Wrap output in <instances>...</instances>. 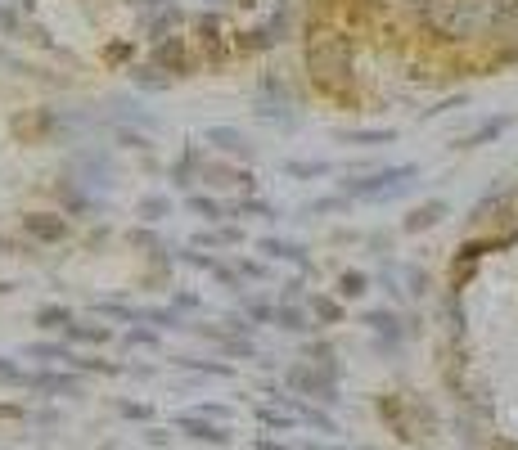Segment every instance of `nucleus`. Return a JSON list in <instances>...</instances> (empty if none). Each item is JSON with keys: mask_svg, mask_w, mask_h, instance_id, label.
I'll return each mask as SVG.
<instances>
[{"mask_svg": "<svg viewBox=\"0 0 518 450\" xmlns=\"http://www.w3.org/2000/svg\"><path fill=\"white\" fill-rule=\"evenodd\" d=\"M37 320H41V324H64V320H68V311H64V306H46V311L37 315Z\"/></svg>", "mask_w": 518, "mask_h": 450, "instance_id": "2", "label": "nucleus"}, {"mask_svg": "<svg viewBox=\"0 0 518 450\" xmlns=\"http://www.w3.org/2000/svg\"><path fill=\"white\" fill-rule=\"evenodd\" d=\"M28 225L37 234H46V239H59V234H64V221H46V216H28Z\"/></svg>", "mask_w": 518, "mask_h": 450, "instance_id": "1", "label": "nucleus"}]
</instances>
